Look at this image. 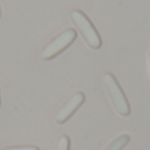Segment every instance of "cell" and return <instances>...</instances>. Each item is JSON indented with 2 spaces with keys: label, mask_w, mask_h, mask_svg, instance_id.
<instances>
[{
  "label": "cell",
  "mask_w": 150,
  "mask_h": 150,
  "mask_svg": "<svg viewBox=\"0 0 150 150\" xmlns=\"http://www.w3.org/2000/svg\"><path fill=\"white\" fill-rule=\"evenodd\" d=\"M1 150H40L37 146H9V148H4Z\"/></svg>",
  "instance_id": "cell-7"
},
{
  "label": "cell",
  "mask_w": 150,
  "mask_h": 150,
  "mask_svg": "<svg viewBox=\"0 0 150 150\" xmlns=\"http://www.w3.org/2000/svg\"><path fill=\"white\" fill-rule=\"evenodd\" d=\"M71 20H73L75 26L78 28V30L80 32V34L83 36V38L86 40L88 46L92 47V49H100L101 38L99 36L96 28L90 21V18L82 11L74 9V11H71Z\"/></svg>",
  "instance_id": "cell-1"
},
{
  "label": "cell",
  "mask_w": 150,
  "mask_h": 150,
  "mask_svg": "<svg viewBox=\"0 0 150 150\" xmlns=\"http://www.w3.org/2000/svg\"><path fill=\"white\" fill-rule=\"evenodd\" d=\"M104 83H105L107 91H108L109 96H111V100L113 103L115 108L117 109V112L120 115H122V116H128L130 113V107H129V103H128L127 96H125L121 87L117 83L116 78L108 73L104 75Z\"/></svg>",
  "instance_id": "cell-2"
},
{
  "label": "cell",
  "mask_w": 150,
  "mask_h": 150,
  "mask_svg": "<svg viewBox=\"0 0 150 150\" xmlns=\"http://www.w3.org/2000/svg\"><path fill=\"white\" fill-rule=\"evenodd\" d=\"M76 38V32L74 29H67L63 33H61L59 36H57L42 52V59L49 61L53 59L54 57H57L58 54L63 52L65 49H67L71 44L74 42V40Z\"/></svg>",
  "instance_id": "cell-3"
},
{
  "label": "cell",
  "mask_w": 150,
  "mask_h": 150,
  "mask_svg": "<svg viewBox=\"0 0 150 150\" xmlns=\"http://www.w3.org/2000/svg\"><path fill=\"white\" fill-rule=\"evenodd\" d=\"M0 16H1V11H0Z\"/></svg>",
  "instance_id": "cell-9"
},
{
  "label": "cell",
  "mask_w": 150,
  "mask_h": 150,
  "mask_svg": "<svg viewBox=\"0 0 150 150\" xmlns=\"http://www.w3.org/2000/svg\"><path fill=\"white\" fill-rule=\"evenodd\" d=\"M149 59H150V50H149Z\"/></svg>",
  "instance_id": "cell-8"
},
{
  "label": "cell",
  "mask_w": 150,
  "mask_h": 150,
  "mask_svg": "<svg viewBox=\"0 0 150 150\" xmlns=\"http://www.w3.org/2000/svg\"><path fill=\"white\" fill-rule=\"evenodd\" d=\"M70 149V138L69 136H62L58 141L57 150H69Z\"/></svg>",
  "instance_id": "cell-6"
},
{
  "label": "cell",
  "mask_w": 150,
  "mask_h": 150,
  "mask_svg": "<svg viewBox=\"0 0 150 150\" xmlns=\"http://www.w3.org/2000/svg\"><path fill=\"white\" fill-rule=\"evenodd\" d=\"M130 141L129 134H121L117 138H115L108 146H107L104 150H122L125 146L128 145V142Z\"/></svg>",
  "instance_id": "cell-5"
},
{
  "label": "cell",
  "mask_w": 150,
  "mask_h": 150,
  "mask_svg": "<svg viewBox=\"0 0 150 150\" xmlns=\"http://www.w3.org/2000/svg\"><path fill=\"white\" fill-rule=\"evenodd\" d=\"M83 101H84V93L83 92H76L75 95H73L70 98V100L58 111L57 116H55V121H57L58 124L66 122L74 115V112L82 105Z\"/></svg>",
  "instance_id": "cell-4"
}]
</instances>
